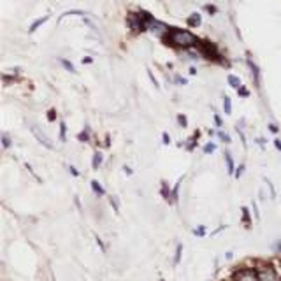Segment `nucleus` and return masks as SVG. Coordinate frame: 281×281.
Instances as JSON below:
<instances>
[{
	"label": "nucleus",
	"mask_w": 281,
	"mask_h": 281,
	"mask_svg": "<svg viewBox=\"0 0 281 281\" xmlns=\"http://www.w3.org/2000/svg\"><path fill=\"white\" fill-rule=\"evenodd\" d=\"M167 41H169V44L178 48H192L198 42L197 37L192 32L183 30V28H176V27L167 28Z\"/></svg>",
	"instance_id": "nucleus-1"
},
{
	"label": "nucleus",
	"mask_w": 281,
	"mask_h": 281,
	"mask_svg": "<svg viewBox=\"0 0 281 281\" xmlns=\"http://www.w3.org/2000/svg\"><path fill=\"white\" fill-rule=\"evenodd\" d=\"M30 132H32V135L37 139V143L42 144V146L48 148V149H53V143H51V139L48 137L46 134H42V132L37 129L35 125H30Z\"/></svg>",
	"instance_id": "nucleus-2"
},
{
	"label": "nucleus",
	"mask_w": 281,
	"mask_h": 281,
	"mask_svg": "<svg viewBox=\"0 0 281 281\" xmlns=\"http://www.w3.org/2000/svg\"><path fill=\"white\" fill-rule=\"evenodd\" d=\"M235 281H260L258 274L253 271H239L235 274Z\"/></svg>",
	"instance_id": "nucleus-3"
},
{
	"label": "nucleus",
	"mask_w": 281,
	"mask_h": 281,
	"mask_svg": "<svg viewBox=\"0 0 281 281\" xmlns=\"http://www.w3.org/2000/svg\"><path fill=\"white\" fill-rule=\"evenodd\" d=\"M258 280L260 281H278L276 274H274V271L272 269H258Z\"/></svg>",
	"instance_id": "nucleus-4"
},
{
	"label": "nucleus",
	"mask_w": 281,
	"mask_h": 281,
	"mask_svg": "<svg viewBox=\"0 0 281 281\" xmlns=\"http://www.w3.org/2000/svg\"><path fill=\"white\" fill-rule=\"evenodd\" d=\"M51 16L50 14H46V16H42V18H39V19H35V21H33L32 25H30V28H28V33H33L37 30V28L41 27V25H44L48 21V19H50Z\"/></svg>",
	"instance_id": "nucleus-5"
},
{
	"label": "nucleus",
	"mask_w": 281,
	"mask_h": 281,
	"mask_svg": "<svg viewBox=\"0 0 281 281\" xmlns=\"http://www.w3.org/2000/svg\"><path fill=\"white\" fill-rule=\"evenodd\" d=\"M186 23H188L190 27L197 28V27H200V23H202V18H200V14L198 13H194L188 19H186Z\"/></svg>",
	"instance_id": "nucleus-6"
},
{
	"label": "nucleus",
	"mask_w": 281,
	"mask_h": 281,
	"mask_svg": "<svg viewBox=\"0 0 281 281\" xmlns=\"http://www.w3.org/2000/svg\"><path fill=\"white\" fill-rule=\"evenodd\" d=\"M227 81H229V84H231L232 88H235V90H239L241 86H243V84H241V79L237 78V76H229V78H227Z\"/></svg>",
	"instance_id": "nucleus-7"
},
{
	"label": "nucleus",
	"mask_w": 281,
	"mask_h": 281,
	"mask_svg": "<svg viewBox=\"0 0 281 281\" xmlns=\"http://www.w3.org/2000/svg\"><path fill=\"white\" fill-rule=\"evenodd\" d=\"M223 111H225V115H232V102L227 95L223 97Z\"/></svg>",
	"instance_id": "nucleus-8"
},
{
	"label": "nucleus",
	"mask_w": 281,
	"mask_h": 281,
	"mask_svg": "<svg viewBox=\"0 0 281 281\" xmlns=\"http://www.w3.org/2000/svg\"><path fill=\"white\" fill-rule=\"evenodd\" d=\"M92 188H93V192L97 195H104L106 192H104V188H102V184L99 183V181H92Z\"/></svg>",
	"instance_id": "nucleus-9"
},
{
	"label": "nucleus",
	"mask_w": 281,
	"mask_h": 281,
	"mask_svg": "<svg viewBox=\"0 0 281 281\" xmlns=\"http://www.w3.org/2000/svg\"><path fill=\"white\" fill-rule=\"evenodd\" d=\"M225 162H227V167H229V172L234 174V162H232V157H231V153L229 151L225 153Z\"/></svg>",
	"instance_id": "nucleus-10"
},
{
	"label": "nucleus",
	"mask_w": 281,
	"mask_h": 281,
	"mask_svg": "<svg viewBox=\"0 0 281 281\" xmlns=\"http://www.w3.org/2000/svg\"><path fill=\"white\" fill-rule=\"evenodd\" d=\"M60 64L64 65V67H65V69H67V70H69V72L76 74V67H74V65L70 64L69 60H65V58H62V60H60Z\"/></svg>",
	"instance_id": "nucleus-11"
},
{
	"label": "nucleus",
	"mask_w": 281,
	"mask_h": 281,
	"mask_svg": "<svg viewBox=\"0 0 281 281\" xmlns=\"http://www.w3.org/2000/svg\"><path fill=\"white\" fill-rule=\"evenodd\" d=\"M100 164H102V155L100 153H95V155H93V169H99Z\"/></svg>",
	"instance_id": "nucleus-12"
},
{
	"label": "nucleus",
	"mask_w": 281,
	"mask_h": 281,
	"mask_svg": "<svg viewBox=\"0 0 281 281\" xmlns=\"http://www.w3.org/2000/svg\"><path fill=\"white\" fill-rule=\"evenodd\" d=\"M83 11H67L65 14H62V18L60 19H64V18H67V16H83Z\"/></svg>",
	"instance_id": "nucleus-13"
},
{
	"label": "nucleus",
	"mask_w": 281,
	"mask_h": 281,
	"mask_svg": "<svg viewBox=\"0 0 281 281\" xmlns=\"http://www.w3.org/2000/svg\"><path fill=\"white\" fill-rule=\"evenodd\" d=\"M2 146H4V149H7L11 146V139L7 134H2Z\"/></svg>",
	"instance_id": "nucleus-14"
},
{
	"label": "nucleus",
	"mask_w": 281,
	"mask_h": 281,
	"mask_svg": "<svg viewBox=\"0 0 281 281\" xmlns=\"http://www.w3.org/2000/svg\"><path fill=\"white\" fill-rule=\"evenodd\" d=\"M194 234L198 235V237H204V235H206V227H202V225L197 227V229L194 231Z\"/></svg>",
	"instance_id": "nucleus-15"
},
{
	"label": "nucleus",
	"mask_w": 281,
	"mask_h": 281,
	"mask_svg": "<svg viewBox=\"0 0 281 281\" xmlns=\"http://www.w3.org/2000/svg\"><path fill=\"white\" fill-rule=\"evenodd\" d=\"M181 245H178V248H176V258H174V265H178L180 264V258H181Z\"/></svg>",
	"instance_id": "nucleus-16"
},
{
	"label": "nucleus",
	"mask_w": 281,
	"mask_h": 281,
	"mask_svg": "<svg viewBox=\"0 0 281 281\" xmlns=\"http://www.w3.org/2000/svg\"><path fill=\"white\" fill-rule=\"evenodd\" d=\"M65 132H67V127H65V123L62 121V123H60V139H62V143H65Z\"/></svg>",
	"instance_id": "nucleus-17"
},
{
	"label": "nucleus",
	"mask_w": 281,
	"mask_h": 281,
	"mask_svg": "<svg viewBox=\"0 0 281 281\" xmlns=\"http://www.w3.org/2000/svg\"><path fill=\"white\" fill-rule=\"evenodd\" d=\"M178 121H180L181 127H186V125H188V120H186V116L184 115H178Z\"/></svg>",
	"instance_id": "nucleus-18"
},
{
	"label": "nucleus",
	"mask_w": 281,
	"mask_h": 281,
	"mask_svg": "<svg viewBox=\"0 0 281 281\" xmlns=\"http://www.w3.org/2000/svg\"><path fill=\"white\" fill-rule=\"evenodd\" d=\"M216 149V144H213V143H209L208 146H204V153H213Z\"/></svg>",
	"instance_id": "nucleus-19"
},
{
	"label": "nucleus",
	"mask_w": 281,
	"mask_h": 281,
	"mask_svg": "<svg viewBox=\"0 0 281 281\" xmlns=\"http://www.w3.org/2000/svg\"><path fill=\"white\" fill-rule=\"evenodd\" d=\"M243 220H245L246 227H249V215H248V209L243 208Z\"/></svg>",
	"instance_id": "nucleus-20"
},
{
	"label": "nucleus",
	"mask_w": 281,
	"mask_h": 281,
	"mask_svg": "<svg viewBox=\"0 0 281 281\" xmlns=\"http://www.w3.org/2000/svg\"><path fill=\"white\" fill-rule=\"evenodd\" d=\"M162 141H164V144H165V146H169V144H171V137H169L165 132L162 134Z\"/></svg>",
	"instance_id": "nucleus-21"
},
{
	"label": "nucleus",
	"mask_w": 281,
	"mask_h": 281,
	"mask_svg": "<svg viewBox=\"0 0 281 281\" xmlns=\"http://www.w3.org/2000/svg\"><path fill=\"white\" fill-rule=\"evenodd\" d=\"M243 171H245V165H239V169L235 172V178H241V176H243Z\"/></svg>",
	"instance_id": "nucleus-22"
},
{
	"label": "nucleus",
	"mask_w": 281,
	"mask_h": 281,
	"mask_svg": "<svg viewBox=\"0 0 281 281\" xmlns=\"http://www.w3.org/2000/svg\"><path fill=\"white\" fill-rule=\"evenodd\" d=\"M78 137H79V141H88V134H86V132H81Z\"/></svg>",
	"instance_id": "nucleus-23"
},
{
	"label": "nucleus",
	"mask_w": 281,
	"mask_h": 281,
	"mask_svg": "<svg viewBox=\"0 0 281 281\" xmlns=\"http://www.w3.org/2000/svg\"><path fill=\"white\" fill-rule=\"evenodd\" d=\"M48 120H50V121H55V111H53V109L50 111V115H48Z\"/></svg>",
	"instance_id": "nucleus-24"
},
{
	"label": "nucleus",
	"mask_w": 281,
	"mask_h": 281,
	"mask_svg": "<svg viewBox=\"0 0 281 281\" xmlns=\"http://www.w3.org/2000/svg\"><path fill=\"white\" fill-rule=\"evenodd\" d=\"M269 129H271V132H272V134H278V127H276V125L269 123Z\"/></svg>",
	"instance_id": "nucleus-25"
},
{
	"label": "nucleus",
	"mask_w": 281,
	"mask_h": 281,
	"mask_svg": "<svg viewBox=\"0 0 281 281\" xmlns=\"http://www.w3.org/2000/svg\"><path fill=\"white\" fill-rule=\"evenodd\" d=\"M220 137L223 139V141H227V143H231V137H229L227 134H223V132H220Z\"/></svg>",
	"instance_id": "nucleus-26"
},
{
	"label": "nucleus",
	"mask_w": 281,
	"mask_h": 281,
	"mask_svg": "<svg viewBox=\"0 0 281 281\" xmlns=\"http://www.w3.org/2000/svg\"><path fill=\"white\" fill-rule=\"evenodd\" d=\"M253 211H255V218L257 220H260V215H258V208H257V204L253 202Z\"/></svg>",
	"instance_id": "nucleus-27"
},
{
	"label": "nucleus",
	"mask_w": 281,
	"mask_h": 281,
	"mask_svg": "<svg viewBox=\"0 0 281 281\" xmlns=\"http://www.w3.org/2000/svg\"><path fill=\"white\" fill-rule=\"evenodd\" d=\"M123 171H125V174H127V176H132V169H130V167L125 165V167H123Z\"/></svg>",
	"instance_id": "nucleus-28"
},
{
	"label": "nucleus",
	"mask_w": 281,
	"mask_h": 281,
	"mask_svg": "<svg viewBox=\"0 0 281 281\" xmlns=\"http://www.w3.org/2000/svg\"><path fill=\"white\" fill-rule=\"evenodd\" d=\"M69 171L72 172V176H79V172L76 171V167H69Z\"/></svg>",
	"instance_id": "nucleus-29"
},
{
	"label": "nucleus",
	"mask_w": 281,
	"mask_h": 281,
	"mask_svg": "<svg viewBox=\"0 0 281 281\" xmlns=\"http://www.w3.org/2000/svg\"><path fill=\"white\" fill-rule=\"evenodd\" d=\"M274 144H276V148L281 151V141H280V139H276V141H274Z\"/></svg>",
	"instance_id": "nucleus-30"
},
{
	"label": "nucleus",
	"mask_w": 281,
	"mask_h": 281,
	"mask_svg": "<svg viewBox=\"0 0 281 281\" xmlns=\"http://www.w3.org/2000/svg\"><path fill=\"white\" fill-rule=\"evenodd\" d=\"M92 58H90V56H88V58H83V64H92Z\"/></svg>",
	"instance_id": "nucleus-31"
}]
</instances>
